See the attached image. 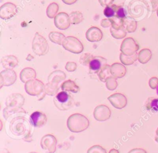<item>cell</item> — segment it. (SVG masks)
<instances>
[{"instance_id": "46", "label": "cell", "mask_w": 158, "mask_h": 153, "mask_svg": "<svg viewBox=\"0 0 158 153\" xmlns=\"http://www.w3.org/2000/svg\"><path fill=\"white\" fill-rule=\"evenodd\" d=\"M109 153H119V151L115 149H112L109 151Z\"/></svg>"}, {"instance_id": "47", "label": "cell", "mask_w": 158, "mask_h": 153, "mask_svg": "<svg viewBox=\"0 0 158 153\" xmlns=\"http://www.w3.org/2000/svg\"><path fill=\"white\" fill-rule=\"evenodd\" d=\"M155 141L158 143V128L156 131V136H155Z\"/></svg>"}, {"instance_id": "13", "label": "cell", "mask_w": 158, "mask_h": 153, "mask_svg": "<svg viewBox=\"0 0 158 153\" xmlns=\"http://www.w3.org/2000/svg\"><path fill=\"white\" fill-rule=\"evenodd\" d=\"M111 115L110 109L103 104L96 106L93 111V116L97 121L102 122L108 120Z\"/></svg>"}, {"instance_id": "24", "label": "cell", "mask_w": 158, "mask_h": 153, "mask_svg": "<svg viewBox=\"0 0 158 153\" xmlns=\"http://www.w3.org/2000/svg\"><path fill=\"white\" fill-rule=\"evenodd\" d=\"M124 27L128 33H133L137 28V22L132 17H126L124 19Z\"/></svg>"}, {"instance_id": "31", "label": "cell", "mask_w": 158, "mask_h": 153, "mask_svg": "<svg viewBox=\"0 0 158 153\" xmlns=\"http://www.w3.org/2000/svg\"><path fill=\"white\" fill-rule=\"evenodd\" d=\"M69 17H70L71 23L72 24H78L81 23L84 19L82 13L80 11L72 12L70 14Z\"/></svg>"}, {"instance_id": "5", "label": "cell", "mask_w": 158, "mask_h": 153, "mask_svg": "<svg viewBox=\"0 0 158 153\" xmlns=\"http://www.w3.org/2000/svg\"><path fill=\"white\" fill-rule=\"evenodd\" d=\"M32 49L37 56H44L49 51V45L46 39L36 32L32 41Z\"/></svg>"}, {"instance_id": "6", "label": "cell", "mask_w": 158, "mask_h": 153, "mask_svg": "<svg viewBox=\"0 0 158 153\" xmlns=\"http://www.w3.org/2000/svg\"><path fill=\"white\" fill-rule=\"evenodd\" d=\"M62 45L65 50L73 54H79L83 51V46L81 41L72 36H67Z\"/></svg>"}, {"instance_id": "29", "label": "cell", "mask_w": 158, "mask_h": 153, "mask_svg": "<svg viewBox=\"0 0 158 153\" xmlns=\"http://www.w3.org/2000/svg\"><path fill=\"white\" fill-rule=\"evenodd\" d=\"M145 105L149 110L158 112V98L149 97L146 102Z\"/></svg>"}, {"instance_id": "7", "label": "cell", "mask_w": 158, "mask_h": 153, "mask_svg": "<svg viewBox=\"0 0 158 153\" xmlns=\"http://www.w3.org/2000/svg\"><path fill=\"white\" fill-rule=\"evenodd\" d=\"M45 85L43 83L37 79L28 81L25 83L26 93L31 96H39L44 91Z\"/></svg>"}, {"instance_id": "9", "label": "cell", "mask_w": 158, "mask_h": 153, "mask_svg": "<svg viewBox=\"0 0 158 153\" xmlns=\"http://www.w3.org/2000/svg\"><path fill=\"white\" fill-rule=\"evenodd\" d=\"M56 137L50 134L43 136L40 141L41 147L46 153H54L56 150Z\"/></svg>"}, {"instance_id": "15", "label": "cell", "mask_w": 158, "mask_h": 153, "mask_svg": "<svg viewBox=\"0 0 158 153\" xmlns=\"http://www.w3.org/2000/svg\"><path fill=\"white\" fill-rule=\"evenodd\" d=\"M30 122L34 127H41L46 123L47 117L42 112L35 111L30 115Z\"/></svg>"}, {"instance_id": "26", "label": "cell", "mask_w": 158, "mask_h": 153, "mask_svg": "<svg viewBox=\"0 0 158 153\" xmlns=\"http://www.w3.org/2000/svg\"><path fill=\"white\" fill-rule=\"evenodd\" d=\"M98 75L101 81L106 82V80L109 77L112 76L110 73V65L106 64L104 67H102L101 70L98 72Z\"/></svg>"}, {"instance_id": "16", "label": "cell", "mask_w": 158, "mask_h": 153, "mask_svg": "<svg viewBox=\"0 0 158 153\" xmlns=\"http://www.w3.org/2000/svg\"><path fill=\"white\" fill-rule=\"evenodd\" d=\"M86 38L90 42H98L102 38V31L96 27H91L88 29L85 34Z\"/></svg>"}, {"instance_id": "50", "label": "cell", "mask_w": 158, "mask_h": 153, "mask_svg": "<svg viewBox=\"0 0 158 153\" xmlns=\"http://www.w3.org/2000/svg\"><path fill=\"white\" fill-rule=\"evenodd\" d=\"M157 16H158V8H157Z\"/></svg>"}, {"instance_id": "42", "label": "cell", "mask_w": 158, "mask_h": 153, "mask_svg": "<svg viewBox=\"0 0 158 153\" xmlns=\"http://www.w3.org/2000/svg\"><path fill=\"white\" fill-rule=\"evenodd\" d=\"M114 0H98L99 4L102 7H107L112 4Z\"/></svg>"}, {"instance_id": "25", "label": "cell", "mask_w": 158, "mask_h": 153, "mask_svg": "<svg viewBox=\"0 0 158 153\" xmlns=\"http://www.w3.org/2000/svg\"><path fill=\"white\" fill-rule=\"evenodd\" d=\"M49 40L57 44L61 45L66 38L64 34L58 31H51L48 35Z\"/></svg>"}, {"instance_id": "23", "label": "cell", "mask_w": 158, "mask_h": 153, "mask_svg": "<svg viewBox=\"0 0 158 153\" xmlns=\"http://www.w3.org/2000/svg\"><path fill=\"white\" fill-rule=\"evenodd\" d=\"M152 57V53L149 49L144 48L141 49L138 54V60L141 64H146L149 62Z\"/></svg>"}, {"instance_id": "32", "label": "cell", "mask_w": 158, "mask_h": 153, "mask_svg": "<svg viewBox=\"0 0 158 153\" xmlns=\"http://www.w3.org/2000/svg\"><path fill=\"white\" fill-rule=\"evenodd\" d=\"M110 32L112 37L115 39L124 38L127 35V30L125 27L121 28L118 30H115L112 27L110 28Z\"/></svg>"}, {"instance_id": "39", "label": "cell", "mask_w": 158, "mask_h": 153, "mask_svg": "<svg viewBox=\"0 0 158 153\" xmlns=\"http://www.w3.org/2000/svg\"><path fill=\"white\" fill-rule=\"evenodd\" d=\"M65 68L68 72H74L77 68V64L74 62H67L65 64Z\"/></svg>"}, {"instance_id": "38", "label": "cell", "mask_w": 158, "mask_h": 153, "mask_svg": "<svg viewBox=\"0 0 158 153\" xmlns=\"http://www.w3.org/2000/svg\"><path fill=\"white\" fill-rule=\"evenodd\" d=\"M115 15H116L117 17H118L120 18H122V19H125L126 17V14H125L124 9L121 6H117Z\"/></svg>"}, {"instance_id": "33", "label": "cell", "mask_w": 158, "mask_h": 153, "mask_svg": "<svg viewBox=\"0 0 158 153\" xmlns=\"http://www.w3.org/2000/svg\"><path fill=\"white\" fill-rule=\"evenodd\" d=\"M59 89V86L51 83H48L44 86V91L46 94L49 96H54L55 94H57Z\"/></svg>"}, {"instance_id": "3", "label": "cell", "mask_w": 158, "mask_h": 153, "mask_svg": "<svg viewBox=\"0 0 158 153\" xmlns=\"http://www.w3.org/2000/svg\"><path fill=\"white\" fill-rule=\"evenodd\" d=\"M89 125L88 119L82 114L76 113L70 115L67 120L69 130L73 133H80L86 130Z\"/></svg>"}, {"instance_id": "48", "label": "cell", "mask_w": 158, "mask_h": 153, "mask_svg": "<svg viewBox=\"0 0 158 153\" xmlns=\"http://www.w3.org/2000/svg\"><path fill=\"white\" fill-rule=\"evenodd\" d=\"M33 59V57L31 54H28V56H27V58H26V60H31Z\"/></svg>"}, {"instance_id": "44", "label": "cell", "mask_w": 158, "mask_h": 153, "mask_svg": "<svg viewBox=\"0 0 158 153\" xmlns=\"http://www.w3.org/2000/svg\"><path fill=\"white\" fill-rule=\"evenodd\" d=\"M153 11L156 10L158 8V0H151Z\"/></svg>"}, {"instance_id": "28", "label": "cell", "mask_w": 158, "mask_h": 153, "mask_svg": "<svg viewBox=\"0 0 158 153\" xmlns=\"http://www.w3.org/2000/svg\"><path fill=\"white\" fill-rule=\"evenodd\" d=\"M111 22V27L115 30H118L124 27V19L114 15L109 19Z\"/></svg>"}, {"instance_id": "27", "label": "cell", "mask_w": 158, "mask_h": 153, "mask_svg": "<svg viewBox=\"0 0 158 153\" xmlns=\"http://www.w3.org/2000/svg\"><path fill=\"white\" fill-rule=\"evenodd\" d=\"M138 59V54L135 53L131 56L125 55L123 53L120 54V62L126 65H130L133 64Z\"/></svg>"}, {"instance_id": "34", "label": "cell", "mask_w": 158, "mask_h": 153, "mask_svg": "<svg viewBox=\"0 0 158 153\" xmlns=\"http://www.w3.org/2000/svg\"><path fill=\"white\" fill-rule=\"evenodd\" d=\"M117 7V6L113 4H111L110 6L106 7L103 11L104 15L108 18H110V17L114 16L115 15Z\"/></svg>"}, {"instance_id": "45", "label": "cell", "mask_w": 158, "mask_h": 153, "mask_svg": "<svg viewBox=\"0 0 158 153\" xmlns=\"http://www.w3.org/2000/svg\"><path fill=\"white\" fill-rule=\"evenodd\" d=\"M62 1L65 4L71 5V4H73L75 3L77 0H62Z\"/></svg>"}, {"instance_id": "8", "label": "cell", "mask_w": 158, "mask_h": 153, "mask_svg": "<svg viewBox=\"0 0 158 153\" xmlns=\"http://www.w3.org/2000/svg\"><path fill=\"white\" fill-rule=\"evenodd\" d=\"M139 45L136 41L131 37L125 38L120 46V51L125 55L131 56L138 51Z\"/></svg>"}, {"instance_id": "10", "label": "cell", "mask_w": 158, "mask_h": 153, "mask_svg": "<svg viewBox=\"0 0 158 153\" xmlns=\"http://www.w3.org/2000/svg\"><path fill=\"white\" fill-rule=\"evenodd\" d=\"M17 12V6L12 2H6L0 7V17L2 20L11 19Z\"/></svg>"}, {"instance_id": "36", "label": "cell", "mask_w": 158, "mask_h": 153, "mask_svg": "<svg viewBox=\"0 0 158 153\" xmlns=\"http://www.w3.org/2000/svg\"><path fill=\"white\" fill-rule=\"evenodd\" d=\"M94 56H93L91 54L89 53H85L82 54L80 59V62L81 64L85 66H89V64L93 58Z\"/></svg>"}, {"instance_id": "4", "label": "cell", "mask_w": 158, "mask_h": 153, "mask_svg": "<svg viewBox=\"0 0 158 153\" xmlns=\"http://www.w3.org/2000/svg\"><path fill=\"white\" fill-rule=\"evenodd\" d=\"M55 106L60 110H67L74 105V100L67 91H60L54 99Z\"/></svg>"}, {"instance_id": "41", "label": "cell", "mask_w": 158, "mask_h": 153, "mask_svg": "<svg viewBox=\"0 0 158 153\" xmlns=\"http://www.w3.org/2000/svg\"><path fill=\"white\" fill-rule=\"evenodd\" d=\"M101 25L103 28H108L111 26V22L109 19H103L101 21Z\"/></svg>"}, {"instance_id": "49", "label": "cell", "mask_w": 158, "mask_h": 153, "mask_svg": "<svg viewBox=\"0 0 158 153\" xmlns=\"http://www.w3.org/2000/svg\"><path fill=\"white\" fill-rule=\"evenodd\" d=\"M156 91H157V95H158V86H157V88H156Z\"/></svg>"}, {"instance_id": "35", "label": "cell", "mask_w": 158, "mask_h": 153, "mask_svg": "<svg viewBox=\"0 0 158 153\" xmlns=\"http://www.w3.org/2000/svg\"><path fill=\"white\" fill-rule=\"evenodd\" d=\"M117 85L118 84L116 81V79L113 76L109 77L106 81V88L110 91L115 90L117 87Z\"/></svg>"}, {"instance_id": "12", "label": "cell", "mask_w": 158, "mask_h": 153, "mask_svg": "<svg viewBox=\"0 0 158 153\" xmlns=\"http://www.w3.org/2000/svg\"><path fill=\"white\" fill-rule=\"evenodd\" d=\"M17 78V75L12 69H5L0 73V81H1V88L2 86H10L13 85Z\"/></svg>"}, {"instance_id": "11", "label": "cell", "mask_w": 158, "mask_h": 153, "mask_svg": "<svg viewBox=\"0 0 158 153\" xmlns=\"http://www.w3.org/2000/svg\"><path fill=\"white\" fill-rule=\"evenodd\" d=\"M54 23L56 27L59 30H67V28H69L71 23L70 17L65 12H59L54 17Z\"/></svg>"}, {"instance_id": "51", "label": "cell", "mask_w": 158, "mask_h": 153, "mask_svg": "<svg viewBox=\"0 0 158 153\" xmlns=\"http://www.w3.org/2000/svg\"><path fill=\"white\" fill-rule=\"evenodd\" d=\"M29 153H36V152H29Z\"/></svg>"}, {"instance_id": "18", "label": "cell", "mask_w": 158, "mask_h": 153, "mask_svg": "<svg viewBox=\"0 0 158 153\" xmlns=\"http://www.w3.org/2000/svg\"><path fill=\"white\" fill-rule=\"evenodd\" d=\"M127 72V69L123 64L120 63H114L110 65V73L112 76L117 78L123 77Z\"/></svg>"}, {"instance_id": "1", "label": "cell", "mask_w": 158, "mask_h": 153, "mask_svg": "<svg viewBox=\"0 0 158 153\" xmlns=\"http://www.w3.org/2000/svg\"><path fill=\"white\" fill-rule=\"evenodd\" d=\"M31 125L25 117L14 114L7 119L6 131L14 139H26L30 136Z\"/></svg>"}, {"instance_id": "19", "label": "cell", "mask_w": 158, "mask_h": 153, "mask_svg": "<svg viewBox=\"0 0 158 153\" xmlns=\"http://www.w3.org/2000/svg\"><path fill=\"white\" fill-rule=\"evenodd\" d=\"M66 78V75L64 72L61 70H55L51 72L48 78V83H51L59 86Z\"/></svg>"}, {"instance_id": "21", "label": "cell", "mask_w": 158, "mask_h": 153, "mask_svg": "<svg viewBox=\"0 0 158 153\" xmlns=\"http://www.w3.org/2000/svg\"><path fill=\"white\" fill-rule=\"evenodd\" d=\"M36 72L35 70L30 67H26L22 70V71L20 73V80L25 83L29 80L35 79L36 78Z\"/></svg>"}, {"instance_id": "40", "label": "cell", "mask_w": 158, "mask_h": 153, "mask_svg": "<svg viewBox=\"0 0 158 153\" xmlns=\"http://www.w3.org/2000/svg\"><path fill=\"white\" fill-rule=\"evenodd\" d=\"M149 85L151 89H156L158 86V78L156 76H153L149 80Z\"/></svg>"}, {"instance_id": "14", "label": "cell", "mask_w": 158, "mask_h": 153, "mask_svg": "<svg viewBox=\"0 0 158 153\" xmlns=\"http://www.w3.org/2000/svg\"><path fill=\"white\" fill-rule=\"evenodd\" d=\"M112 106L117 109H122L127 105V99L125 95L121 93H114L107 97Z\"/></svg>"}, {"instance_id": "17", "label": "cell", "mask_w": 158, "mask_h": 153, "mask_svg": "<svg viewBox=\"0 0 158 153\" xmlns=\"http://www.w3.org/2000/svg\"><path fill=\"white\" fill-rule=\"evenodd\" d=\"M107 60L101 56H94L91 60L89 64V68L90 70L93 72L98 73L101 68L107 64Z\"/></svg>"}, {"instance_id": "37", "label": "cell", "mask_w": 158, "mask_h": 153, "mask_svg": "<svg viewBox=\"0 0 158 153\" xmlns=\"http://www.w3.org/2000/svg\"><path fill=\"white\" fill-rule=\"evenodd\" d=\"M87 153H107L106 151L104 148L99 145H94L89 147L88 151Z\"/></svg>"}, {"instance_id": "2", "label": "cell", "mask_w": 158, "mask_h": 153, "mask_svg": "<svg viewBox=\"0 0 158 153\" xmlns=\"http://www.w3.org/2000/svg\"><path fill=\"white\" fill-rule=\"evenodd\" d=\"M24 101V97L20 94L13 93L9 95L6 98L5 102L6 107L3 110V115L5 119L7 120L14 114L25 113V111L22 108Z\"/></svg>"}, {"instance_id": "43", "label": "cell", "mask_w": 158, "mask_h": 153, "mask_svg": "<svg viewBox=\"0 0 158 153\" xmlns=\"http://www.w3.org/2000/svg\"><path fill=\"white\" fill-rule=\"evenodd\" d=\"M128 153H147L146 151L141 148H135L130 150Z\"/></svg>"}, {"instance_id": "20", "label": "cell", "mask_w": 158, "mask_h": 153, "mask_svg": "<svg viewBox=\"0 0 158 153\" xmlns=\"http://www.w3.org/2000/svg\"><path fill=\"white\" fill-rule=\"evenodd\" d=\"M1 62L5 69H12L17 65L19 61L15 56L13 55H8L2 57Z\"/></svg>"}, {"instance_id": "30", "label": "cell", "mask_w": 158, "mask_h": 153, "mask_svg": "<svg viewBox=\"0 0 158 153\" xmlns=\"http://www.w3.org/2000/svg\"><path fill=\"white\" fill-rule=\"evenodd\" d=\"M58 10V4L56 2H52L49 4L46 9V15L49 19H53L57 15Z\"/></svg>"}, {"instance_id": "22", "label": "cell", "mask_w": 158, "mask_h": 153, "mask_svg": "<svg viewBox=\"0 0 158 153\" xmlns=\"http://www.w3.org/2000/svg\"><path fill=\"white\" fill-rule=\"evenodd\" d=\"M60 88L62 91L72 92L74 93L78 92L80 89L79 86L75 83V82L71 80H68L63 81L61 84Z\"/></svg>"}]
</instances>
